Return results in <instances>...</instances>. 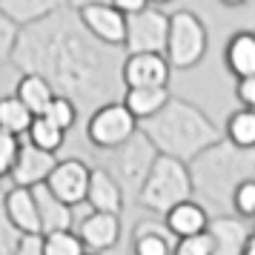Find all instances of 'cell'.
<instances>
[{
  "label": "cell",
  "mask_w": 255,
  "mask_h": 255,
  "mask_svg": "<svg viewBox=\"0 0 255 255\" xmlns=\"http://www.w3.org/2000/svg\"><path fill=\"white\" fill-rule=\"evenodd\" d=\"M224 135H227L232 143L244 146V149H255V109L241 106L238 112H232V115L227 118Z\"/></svg>",
  "instance_id": "obj_25"
},
{
  "label": "cell",
  "mask_w": 255,
  "mask_h": 255,
  "mask_svg": "<svg viewBox=\"0 0 255 255\" xmlns=\"http://www.w3.org/2000/svg\"><path fill=\"white\" fill-rule=\"evenodd\" d=\"M140 129L152 138L161 155H172L186 163L224 138V132L209 121L207 112L184 98H169L161 112L140 121Z\"/></svg>",
  "instance_id": "obj_2"
},
{
  "label": "cell",
  "mask_w": 255,
  "mask_h": 255,
  "mask_svg": "<svg viewBox=\"0 0 255 255\" xmlns=\"http://www.w3.org/2000/svg\"><path fill=\"white\" fill-rule=\"evenodd\" d=\"M140 121L132 115L124 101H109V104L98 106L89 121H86V138L98 149H118L121 143H127L135 132H138Z\"/></svg>",
  "instance_id": "obj_6"
},
{
  "label": "cell",
  "mask_w": 255,
  "mask_h": 255,
  "mask_svg": "<svg viewBox=\"0 0 255 255\" xmlns=\"http://www.w3.org/2000/svg\"><path fill=\"white\" fill-rule=\"evenodd\" d=\"M14 255H46L43 253V235H40V232H37V235H23Z\"/></svg>",
  "instance_id": "obj_35"
},
{
  "label": "cell",
  "mask_w": 255,
  "mask_h": 255,
  "mask_svg": "<svg viewBox=\"0 0 255 255\" xmlns=\"http://www.w3.org/2000/svg\"><path fill=\"white\" fill-rule=\"evenodd\" d=\"M43 253L46 255H86L89 247L83 244L78 230L43 232Z\"/></svg>",
  "instance_id": "obj_26"
},
{
  "label": "cell",
  "mask_w": 255,
  "mask_h": 255,
  "mask_svg": "<svg viewBox=\"0 0 255 255\" xmlns=\"http://www.w3.org/2000/svg\"><path fill=\"white\" fill-rule=\"evenodd\" d=\"M169 40V14L161 12V6L149 3L146 9L132 12L127 17V40L124 49L132 52H166Z\"/></svg>",
  "instance_id": "obj_8"
},
{
  "label": "cell",
  "mask_w": 255,
  "mask_h": 255,
  "mask_svg": "<svg viewBox=\"0 0 255 255\" xmlns=\"http://www.w3.org/2000/svg\"><path fill=\"white\" fill-rule=\"evenodd\" d=\"M169 227L166 221L158 224L155 218H143L135 224V232H132V253L135 255H172V247H169Z\"/></svg>",
  "instance_id": "obj_19"
},
{
  "label": "cell",
  "mask_w": 255,
  "mask_h": 255,
  "mask_svg": "<svg viewBox=\"0 0 255 255\" xmlns=\"http://www.w3.org/2000/svg\"><path fill=\"white\" fill-rule=\"evenodd\" d=\"M89 181H92V169L89 163H83L81 158H63L49 175V189L60 195L72 207H83L86 195H89Z\"/></svg>",
  "instance_id": "obj_11"
},
{
  "label": "cell",
  "mask_w": 255,
  "mask_h": 255,
  "mask_svg": "<svg viewBox=\"0 0 255 255\" xmlns=\"http://www.w3.org/2000/svg\"><path fill=\"white\" fill-rule=\"evenodd\" d=\"M221 3H224V6H230V9H235V6H244L247 0H221Z\"/></svg>",
  "instance_id": "obj_39"
},
{
  "label": "cell",
  "mask_w": 255,
  "mask_h": 255,
  "mask_svg": "<svg viewBox=\"0 0 255 255\" xmlns=\"http://www.w3.org/2000/svg\"><path fill=\"white\" fill-rule=\"evenodd\" d=\"M224 63L235 75V81L255 75V32H250V29L235 32L224 46Z\"/></svg>",
  "instance_id": "obj_20"
},
{
  "label": "cell",
  "mask_w": 255,
  "mask_h": 255,
  "mask_svg": "<svg viewBox=\"0 0 255 255\" xmlns=\"http://www.w3.org/2000/svg\"><path fill=\"white\" fill-rule=\"evenodd\" d=\"M253 232L255 230L250 227V218H244L238 212L212 218L209 221V235H212V244H215L212 255H244Z\"/></svg>",
  "instance_id": "obj_13"
},
{
  "label": "cell",
  "mask_w": 255,
  "mask_h": 255,
  "mask_svg": "<svg viewBox=\"0 0 255 255\" xmlns=\"http://www.w3.org/2000/svg\"><path fill=\"white\" fill-rule=\"evenodd\" d=\"M189 172L195 192H201L215 207L232 209L235 189L255 175V149H244L224 135L218 143L201 152L195 161H189Z\"/></svg>",
  "instance_id": "obj_3"
},
{
  "label": "cell",
  "mask_w": 255,
  "mask_h": 255,
  "mask_svg": "<svg viewBox=\"0 0 255 255\" xmlns=\"http://www.w3.org/2000/svg\"><path fill=\"white\" fill-rule=\"evenodd\" d=\"M14 95H17L35 115H43L49 101L58 92H55V86H52L43 75H37V72H23L20 81H17V86H14Z\"/></svg>",
  "instance_id": "obj_23"
},
{
  "label": "cell",
  "mask_w": 255,
  "mask_h": 255,
  "mask_svg": "<svg viewBox=\"0 0 255 255\" xmlns=\"http://www.w3.org/2000/svg\"><path fill=\"white\" fill-rule=\"evenodd\" d=\"M209 35L204 20L189 9H178L169 14V40H166V58L172 69H195L207 58Z\"/></svg>",
  "instance_id": "obj_5"
},
{
  "label": "cell",
  "mask_w": 255,
  "mask_h": 255,
  "mask_svg": "<svg viewBox=\"0 0 255 255\" xmlns=\"http://www.w3.org/2000/svg\"><path fill=\"white\" fill-rule=\"evenodd\" d=\"M63 135H66V129H60L55 121H49L46 115H35L32 121V127L26 132V138L37 143L40 149H49V152H58L63 146Z\"/></svg>",
  "instance_id": "obj_27"
},
{
  "label": "cell",
  "mask_w": 255,
  "mask_h": 255,
  "mask_svg": "<svg viewBox=\"0 0 255 255\" xmlns=\"http://www.w3.org/2000/svg\"><path fill=\"white\" fill-rule=\"evenodd\" d=\"M37 198V209H40V227L43 232H58V230H72L75 224V207L66 204L60 195H55L49 184L32 186Z\"/></svg>",
  "instance_id": "obj_16"
},
{
  "label": "cell",
  "mask_w": 255,
  "mask_h": 255,
  "mask_svg": "<svg viewBox=\"0 0 255 255\" xmlns=\"http://www.w3.org/2000/svg\"><path fill=\"white\" fill-rule=\"evenodd\" d=\"M20 29H23V26L0 9V66H3V63H12L14 49H17V37H20Z\"/></svg>",
  "instance_id": "obj_30"
},
{
  "label": "cell",
  "mask_w": 255,
  "mask_h": 255,
  "mask_svg": "<svg viewBox=\"0 0 255 255\" xmlns=\"http://www.w3.org/2000/svg\"><path fill=\"white\" fill-rule=\"evenodd\" d=\"M55 166H58V152L40 149L37 143H32V140L26 138L20 143V155H17L14 169L9 178L17 186H37V184H46Z\"/></svg>",
  "instance_id": "obj_12"
},
{
  "label": "cell",
  "mask_w": 255,
  "mask_h": 255,
  "mask_svg": "<svg viewBox=\"0 0 255 255\" xmlns=\"http://www.w3.org/2000/svg\"><path fill=\"white\" fill-rule=\"evenodd\" d=\"M23 232L17 230L9 218V209H6V192L0 189V255H14L20 247Z\"/></svg>",
  "instance_id": "obj_29"
},
{
  "label": "cell",
  "mask_w": 255,
  "mask_h": 255,
  "mask_svg": "<svg viewBox=\"0 0 255 255\" xmlns=\"http://www.w3.org/2000/svg\"><path fill=\"white\" fill-rule=\"evenodd\" d=\"M6 209L9 218L23 235H43L40 227V209H37V198L32 186H17L12 184V189H6Z\"/></svg>",
  "instance_id": "obj_15"
},
{
  "label": "cell",
  "mask_w": 255,
  "mask_h": 255,
  "mask_svg": "<svg viewBox=\"0 0 255 255\" xmlns=\"http://www.w3.org/2000/svg\"><path fill=\"white\" fill-rule=\"evenodd\" d=\"M35 121V112L17 98V95H3L0 98V127L14 132V135H26Z\"/></svg>",
  "instance_id": "obj_24"
},
{
  "label": "cell",
  "mask_w": 255,
  "mask_h": 255,
  "mask_svg": "<svg viewBox=\"0 0 255 255\" xmlns=\"http://www.w3.org/2000/svg\"><path fill=\"white\" fill-rule=\"evenodd\" d=\"M86 3H104V0H69L72 9H81V6H86Z\"/></svg>",
  "instance_id": "obj_37"
},
{
  "label": "cell",
  "mask_w": 255,
  "mask_h": 255,
  "mask_svg": "<svg viewBox=\"0 0 255 255\" xmlns=\"http://www.w3.org/2000/svg\"><path fill=\"white\" fill-rule=\"evenodd\" d=\"M158 155H161L158 146H155L149 135L138 127V132H135L127 143L118 146L115 178L121 181V186L138 198L140 186L146 184V178H149L152 166H155V161H158Z\"/></svg>",
  "instance_id": "obj_7"
},
{
  "label": "cell",
  "mask_w": 255,
  "mask_h": 255,
  "mask_svg": "<svg viewBox=\"0 0 255 255\" xmlns=\"http://www.w3.org/2000/svg\"><path fill=\"white\" fill-rule=\"evenodd\" d=\"M172 63L166 52H132L121 63L124 89L129 86H166Z\"/></svg>",
  "instance_id": "obj_9"
},
{
  "label": "cell",
  "mask_w": 255,
  "mask_h": 255,
  "mask_svg": "<svg viewBox=\"0 0 255 255\" xmlns=\"http://www.w3.org/2000/svg\"><path fill=\"white\" fill-rule=\"evenodd\" d=\"M78 235L83 244L95 250V253H106L121 241V218L118 212H101V209H89L81 221H78Z\"/></svg>",
  "instance_id": "obj_14"
},
{
  "label": "cell",
  "mask_w": 255,
  "mask_h": 255,
  "mask_svg": "<svg viewBox=\"0 0 255 255\" xmlns=\"http://www.w3.org/2000/svg\"><path fill=\"white\" fill-rule=\"evenodd\" d=\"M152 3H155V6H163V3H172V0H152Z\"/></svg>",
  "instance_id": "obj_40"
},
{
  "label": "cell",
  "mask_w": 255,
  "mask_h": 255,
  "mask_svg": "<svg viewBox=\"0 0 255 255\" xmlns=\"http://www.w3.org/2000/svg\"><path fill=\"white\" fill-rule=\"evenodd\" d=\"M163 221H166V227H169V232H172L175 238H184V235H195V232H207L209 230V212L198 201H192V198H186V201H181V204H175L166 215H163Z\"/></svg>",
  "instance_id": "obj_18"
},
{
  "label": "cell",
  "mask_w": 255,
  "mask_h": 255,
  "mask_svg": "<svg viewBox=\"0 0 255 255\" xmlns=\"http://www.w3.org/2000/svg\"><path fill=\"white\" fill-rule=\"evenodd\" d=\"M212 250H215V244H212V235L207 230L178 238V244L172 247V255H212Z\"/></svg>",
  "instance_id": "obj_32"
},
{
  "label": "cell",
  "mask_w": 255,
  "mask_h": 255,
  "mask_svg": "<svg viewBox=\"0 0 255 255\" xmlns=\"http://www.w3.org/2000/svg\"><path fill=\"white\" fill-rule=\"evenodd\" d=\"M244 255H255V232L250 235V241H247V250H244Z\"/></svg>",
  "instance_id": "obj_38"
},
{
  "label": "cell",
  "mask_w": 255,
  "mask_h": 255,
  "mask_svg": "<svg viewBox=\"0 0 255 255\" xmlns=\"http://www.w3.org/2000/svg\"><path fill=\"white\" fill-rule=\"evenodd\" d=\"M81 20L86 23V29L92 32L98 40H104L109 46H124L127 40V12H121L112 0L104 3H86L78 9Z\"/></svg>",
  "instance_id": "obj_10"
},
{
  "label": "cell",
  "mask_w": 255,
  "mask_h": 255,
  "mask_svg": "<svg viewBox=\"0 0 255 255\" xmlns=\"http://www.w3.org/2000/svg\"><path fill=\"white\" fill-rule=\"evenodd\" d=\"M12 63L20 75H43L55 92L72 98L78 109L89 115L115 101L118 86H124L112 46L86 29L72 6L23 26Z\"/></svg>",
  "instance_id": "obj_1"
},
{
  "label": "cell",
  "mask_w": 255,
  "mask_h": 255,
  "mask_svg": "<svg viewBox=\"0 0 255 255\" xmlns=\"http://www.w3.org/2000/svg\"><path fill=\"white\" fill-rule=\"evenodd\" d=\"M192 195H195V184H192L189 163L181 158H172V155H158L146 184L138 192V204L149 212L166 215L175 204H181Z\"/></svg>",
  "instance_id": "obj_4"
},
{
  "label": "cell",
  "mask_w": 255,
  "mask_h": 255,
  "mask_svg": "<svg viewBox=\"0 0 255 255\" xmlns=\"http://www.w3.org/2000/svg\"><path fill=\"white\" fill-rule=\"evenodd\" d=\"M124 186L121 181L115 178V172L109 169H92V181H89V207L92 209H101V212H118L124 209Z\"/></svg>",
  "instance_id": "obj_17"
},
{
  "label": "cell",
  "mask_w": 255,
  "mask_h": 255,
  "mask_svg": "<svg viewBox=\"0 0 255 255\" xmlns=\"http://www.w3.org/2000/svg\"><path fill=\"white\" fill-rule=\"evenodd\" d=\"M235 98L241 101V106L255 109V75L238 78V83H235Z\"/></svg>",
  "instance_id": "obj_34"
},
{
  "label": "cell",
  "mask_w": 255,
  "mask_h": 255,
  "mask_svg": "<svg viewBox=\"0 0 255 255\" xmlns=\"http://www.w3.org/2000/svg\"><path fill=\"white\" fill-rule=\"evenodd\" d=\"M20 143H23L20 135H14V132L0 127V181L12 175L14 161H17V155H20Z\"/></svg>",
  "instance_id": "obj_31"
},
{
  "label": "cell",
  "mask_w": 255,
  "mask_h": 255,
  "mask_svg": "<svg viewBox=\"0 0 255 255\" xmlns=\"http://www.w3.org/2000/svg\"><path fill=\"white\" fill-rule=\"evenodd\" d=\"M232 212H238V215H244V218L255 221V175L253 178H247V181L235 189Z\"/></svg>",
  "instance_id": "obj_33"
},
{
  "label": "cell",
  "mask_w": 255,
  "mask_h": 255,
  "mask_svg": "<svg viewBox=\"0 0 255 255\" xmlns=\"http://www.w3.org/2000/svg\"><path fill=\"white\" fill-rule=\"evenodd\" d=\"M121 12H127V14H132V12H140V9H146L152 0H112Z\"/></svg>",
  "instance_id": "obj_36"
},
{
  "label": "cell",
  "mask_w": 255,
  "mask_h": 255,
  "mask_svg": "<svg viewBox=\"0 0 255 255\" xmlns=\"http://www.w3.org/2000/svg\"><path fill=\"white\" fill-rule=\"evenodd\" d=\"M169 89L166 86H129L124 89V104L132 109V115L143 121V118H152L155 112H161L163 106L169 104Z\"/></svg>",
  "instance_id": "obj_21"
},
{
  "label": "cell",
  "mask_w": 255,
  "mask_h": 255,
  "mask_svg": "<svg viewBox=\"0 0 255 255\" xmlns=\"http://www.w3.org/2000/svg\"><path fill=\"white\" fill-rule=\"evenodd\" d=\"M86 255H104V253H95V250H89V253H86Z\"/></svg>",
  "instance_id": "obj_41"
},
{
  "label": "cell",
  "mask_w": 255,
  "mask_h": 255,
  "mask_svg": "<svg viewBox=\"0 0 255 255\" xmlns=\"http://www.w3.org/2000/svg\"><path fill=\"white\" fill-rule=\"evenodd\" d=\"M69 0H0V9L14 17L20 26H29L35 20H43L49 14L66 9Z\"/></svg>",
  "instance_id": "obj_22"
},
{
  "label": "cell",
  "mask_w": 255,
  "mask_h": 255,
  "mask_svg": "<svg viewBox=\"0 0 255 255\" xmlns=\"http://www.w3.org/2000/svg\"><path fill=\"white\" fill-rule=\"evenodd\" d=\"M43 115L49 118V121H55L60 129H66L69 132L72 127H75V121H78V115H81V109H78V104L72 101V98H66V95H55L52 101H49L46 112Z\"/></svg>",
  "instance_id": "obj_28"
}]
</instances>
